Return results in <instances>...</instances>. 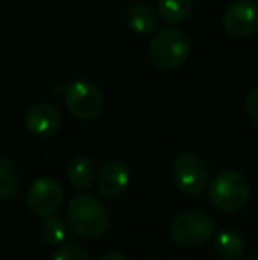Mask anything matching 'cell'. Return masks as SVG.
I'll list each match as a JSON object with an SVG mask.
<instances>
[{
  "instance_id": "1",
  "label": "cell",
  "mask_w": 258,
  "mask_h": 260,
  "mask_svg": "<svg viewBox=\"0 0 258 260\" xmlns=\"http://www.w3.org/2000/svg\"><path fill=\"white\" fill-rule=\"evenodd\" d=\"M67 223L75 234L85 239L103 236L110 225V214L101 200L94 195H78L67 206Z\"/></svg>"
},
{
  "instance_id": "2",
  "label": "cell",
  "mask_w": 258,
  "mask_h": 260,
  "mask_svg": "<svg viewBox=\"0 0 258 260\" xmlns=\"http://www.w3.org/2000/svg\"><path fill=\"white\" fill-rule=\"evenodd\" d=\"M209 199L214 207L225 212H237L249 200V182L235 170L219 172L212 179L209 188Z\"/></svg>"
},
{
  "instance_id": "3",
  "label": "cell",
  "mask_w": 258,
  "mask_h": 260,
  "mask_svg": "<svg viewBox=\"0 0 258 260\" xmlns=\"http://www.w3.org/2000/svg\"><path fill=\"white\" fill-rule=\"evenodd\" d=\"M170 234L177 246L184 250H196L209 243L214 236V221L207 212L190 209L173 219Z\"/></svg>"
},
{
  "instance_id": "4",
  "label": "cell",
  "mask_w": 258,
  "mask_h": 260,
  "mask_svg": "<svg viewBox=\"0 0 258 260\" xmlns=\"http://www.w3.org/2000/svg\"><path fill=\"white\" fill-rule=\"evenodd\" d=\"M190 55V41L179 28H163L151 41V58L159 69L172 71L182 66Z\"/></svg>"
},
{
  "instance_id": "5",
  "label": "cell",
  "mask_w": 258,
  "mask_h": 260,
  "mask_svg": "<svg viewBox=\"0 0 258 260\" xmlns=\"http://www.w3.org/2000/svg\"><path fill=\"white\" fill-rule=\"evenodd\" d=\"M64 100L69 113L80 120H96L103 113L104 98L103 92L94 83L80 80L72 82L64 90Z\"/></svg>"
},
{
  "instance_id": "6",
  "label": "cell",
  "mask_w": 258,
  "mask_h": 260,
  "mask_svg": "<svg viewBox=\"0 0 258 260\" xmlns=\"http://www.w3.org/2000/svg\"><path fill=\"white\" fill-rule=\"evenodd\" d=\"M173 182L188 197H198L209 184V172L198 156L182 154L173 161Z\"/></svg>"
},
{
  "instance_id": "7",
  "label": "cell",
  "mask_w": 258,
  "mask_h": 260,
  "mask_svg": "<svg viewBox=\"0 0 258 260\" xmlns=\"http://www.w3.org/2000/svg\"><path fill=\"white\" fill-rule=\"evenodd\" d=\"M62 200L64 189L60 182L52 177H41L35 182H32L25 202H27V207L32 214L46 218V216L55 214L57 209L62 206Z\"/></svg>"
},
{
  "instance_id": "8",
  "label": "cell",
  "mask_w": 258,
  "mask_h": 260,
  "mask_svg": "<svg viewBox=\"0 0 258 260\" xmlns=\"http://www.w3.org/2000/svg\"><path fill=\"white\" fill-rule=\"evenodd\" d=\"M223 27L234 38H248L258 30V4L255 0H235L223 14Z\"/></svg>"
},
{
  "instance_id": "9",
  "label": "cell",
  "mask_w": 258,
  "mask_h": 260,
  "mask_svg": "<svg viewBox=\"0 0 258 260\" xmlns=\"http://www.w3.org/2000/svg\"><path fill=\"white\" fill-rule=\"evenodd\" d=\"M25 124L27 129L35 137H52L60 129L62 124V115L60 112L50 103H39L32 106L25 115Z\"/></svg>"
},
{
  "instance_id": "10",
  "label": "cell",
  "mask_w": 258,
  "mask_h": 260,
  "mask_svg": "<svg viewBox=\"0 0 258 260\" xmlns=\"http://www.w3.org/2000/svg\"><path fill=\"white\" fill-rule=\"evenodd\" d=\"M129 184V168L122 161H108L97 174V191L104 199H117Z\"/></svg>"
},
{
  "instance_id": "11",
  "label": "cell",
  "mask_w": 258,
  "mask_h": 260,
  "mask_svg": "<svg viewBox=\"0 0 258 260\" xmlns=\"http://www.w3.org/2000/svg\"><path fill=\"white\" fill-rule=\"evenodd\" d=\"M67 179L69 184L78 191L89 189L96 179V167H94L92 159H89L87 156L72 157L67 167Z\"/></svg>"
},
{
  "instance_id": "12",
  "label": "cell",
  "mask_w": 258,
  "mask_h": 260,
  "mask_svg": "<svg viewBox=\"0 0 258 260\" xmlns=\"http://www.w3.org/2000/svg\"><path fill=\"white\" fill-rule=\"evenodd\" d=\"M214 248L223 260H237L244 255L246 244L241 234H237L235 230H221L216 236Z\"/></svg>"
},
{
  "instance_id": "13",
  "label": "cell",
  "mask_w": 258,
  "mask_h": 260,
  "mask_svg": "<svg viewBox=\"0 0 258 260\" xmlns=\"http://www.w3.org/2000/svg\"><path fill=\"white\" fill-rule=\"evenodd\" d=\"M126 21H128V27L136 34H149L156 28L158 18H156L152 7L145 6V4H138V6H133L129 9Z\"/></svg>"
},
{
  "instance_id": "14",
  "label": "cell",
  "mask_w": 258,
  "mask_h": 260,
  "mask_svg": "<svg viewBox=\"0 0 258 260\" xmlns=\"http://www.w3.org/2000/svg\"><path fill=\"white\" fill-rule=\"evenodd\" d=\"M20 172L16 165L7 157L0 156V200L13 199L20 188Z\"/></svg>"
},
{
  "instance_id": "15",
  "label": "cell",
  "mask_w": 258,
  "mask_h": 260,
  "mask_svg": "<svg viewBox=\"0 0 258 260\" xmlns=\"http://www.w3.org/2000/svg\"><path fill=\"white\" fill-rule=\"evenodd\" d=\"M193 11V0H158V14L168 23L188 20Z\"/></svg>"
},
{
  "instance_id": "16",
  "label": "cell",
  "mask_w": 258,
  "mask_h": 260,
  "mask_svg": "<svg viewBox=\"0 0 258 260\" xmlns=\"http://www.w3.org/2000/svg\"><path fill=\"white\" fill-rule=\"evenodd\" d=\"M39 236L50 246H57L65 239V225L60 218L55 216H46L39 225Z\"/></svg>"
},
{
  "instance_id": "17",
  "label": "cell",
  "mask_w": 258,
  "mask_h": 260,
  "mask_svg": "<svg viewBox=\"0 0 258 260\" xmlns=\"http://www.w3.org/2000/svg\"><path fill=\"white\" fill-rule=\"evenodd\" d=\"M53 260H90V257L78 244H65L57 251Z\"/></svg>"
},
{
  "instance_id": "18",
  "label": "cell",
  "mask_w": 258,
  "mask_h": 260,
  "mask_svg": "<svg viewBox=\"0 0 258 260\" xmlns=\"http://www.w3.org/2000/svg\"><path fill=\"white\" fill-rule=\"evenodd\" d=\"M246 112H248L249 119L258 126V85L246 98Z\"/></svg>"
},
{
  "instance_id": "19",
  "label": "cell",
  "mask_w": 258,
  "mask_h": 260,
  "mask_svg": "<svg viewBox=\"0 0 258 260\" xmlns=\"http://www.w3.org/2000/svg\"><path fill=\"white\" fill-rule=\"evenodd\" d=\"M99 260H128L122 253H117V251H108V253L101 255Z\"/></svg>"
}]
</instances>
